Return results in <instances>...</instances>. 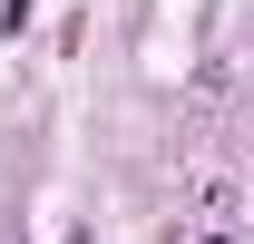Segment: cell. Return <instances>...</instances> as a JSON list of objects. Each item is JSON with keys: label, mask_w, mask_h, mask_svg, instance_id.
Returning <instances> with one entry per match:
<instances>
[{"label": "cell", "mask_w": 254, "mask_h": 244, "mask_svg": "<svg viewBox=\"0 0 254 244\" xmlns=\"http://www.w3.org/2000/svg\"><path fill=\"white\" fill-rule=\"evenodd\" d=\"M30 10H39V0H0V30H20V20H30Z\"/></svg>", "instance_id": "1"}]
</instances>
